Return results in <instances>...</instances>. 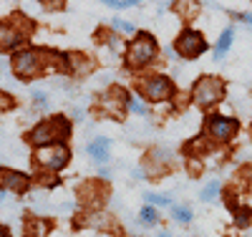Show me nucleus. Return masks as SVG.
I'll return each mask as SVG.
<instances>
[{"label": "nucleus", "mask_w": 252, "mask_h": 237, "mask_svg": "<svg viewBox=\"0 0 252 237\" xmlns=\"http://www.w3.org/2000/svg\"><path fill=\"white\" fill-rule=\"evenodd\" d=\"M159 46H157V40L152 33H139L136 40L129 46V51H126V66H129L131 71L136 68H144L149 61H154Z\"/></svg>", "instance_id": "f257e3e1"}, {"label": "nucleus", "mask_w": 252, "mask_h": 237, "mask_svg": "<svg viewBox=\"0 0 252 237\" xmlns=\"http://www.w3.org/2000/svg\"><path fill=\"white\" fill-rule=\"evenodd\" d=\"M68 134H71V124L66 119L56 116V119H48L43 124H38L33 129V134H31V141L33 144H51L56 139H66Z\"/></svg>", "instance_id": "f03ea898"}, {"label": "nucleus", "mask_w": 252, "mask_h": 237, "mask_svg": "<svg viewBox=\"0 0 252 237\" xmlns=\"http://www.w3.org/2000/svg\"><path fill=\"white\" fill-rule=\"evenodd\" d=\"M222 96H224V81L222 78H217V76L197 78V83H194V101L202 106V109L217 103Z\"/></svg>", "instance_id": "7ed1b4c3"}, {"label": "nucleus", "mask_w": 252, "mask_h": 237, "mask_svg": "<svg viewBox=\"0 0 252 237\" xmlns=\"http://www.w3.org/2000/svg\"><path fill=\"white\" fill-rule=\"evenodd\" d=\"M237 129H240V124H237V119H227V116H209L207 119V124H204V132H207V136L209 139H215L217 144L220 141H229L235 134H237Z\"/></svg>", "instance_id": "20e7f679"}, {"label": "nucleus", "mask_w": 252, "mask_h": 237, "mask_svg": "<svg viewBox=\"0 0 252 237\" xmlns=\"http://www.w3.org/2000/svg\"><path fill=\"white\" fill-rule=\"evenodd\" d=\"M141 91H144V96L149 99V101H166L172 94H174V83L166 78V76H149V78H144L141 83Z\"/></svg>", "instance_id": "39448f33"}, {"label": "nucleus", "mask_w": 252, "mask_h": 237, "mask_svg": "<svg viewBox=\"0 0 252 237\" xmlns=\"http://www.w3.org/2000/svg\"><path fill=\"white\" fill-rule=\"evenodd\" d=\"M174 46H177V53L184 56V58H197V56H202V53L207 51L204 38H202L197 31H192V28L182 31V35L177 38Z\"/></svg>", "instance_id": "423d86ee"}, {"label": "nucleus", "mask_w": 252, "mask_h": 237, "mask_svg": "<svg viewBox=\"0 0 252 237\" xmlns=\"http://www.w3.org/2000/svg\"><path fill=\"white\" fill-rule=\"evenodd\" d=\"M35 162L40 167H46L51 171H58L68 164V149L63 146V144H53L48 149H40V152L35 154Z\"/></svg>", "instance_id": "0eeeda50"}, {"label": "nucleus", "mask_w": 252, "mask_h": 237, "mask_svg": "<svg viewBox=\"0 0 252 237\" xmlns=\"http://www.w3.org/2000/svg\"><path fill=\"white\" fill-rule=\"evenodd\" d=\"M13 68H15L18 76L28 78V76L40 71V56L33 53V51H20V53L13 56Z\"/></svg>", "instance_id": "6e6552de"}, {"label": "nucleus", "mask_w": 252, "mask_h": 237, "mask_svg": "<svg viewBox=\"0 0 252 237\" xmlns=\"http://www.w3.org/2000/svg\"><path fill=\"white\" fill-rule=\"evenodd\" d=\"M0 179H3L5 189H13V192H26L28 187V177L15 174V171H8V169H0Z\"/></svg>", "instance_id": "1a4fd4ad"}, {"label": "nucleus", "mask_w": 252, "mask_h": 237, "mask_svg": "<svg viewBox=\"0 0 252 237\" xmlns=\"http://www.w3.org/2000/svg\"><path fill=\"white\" fill-rule=\"evenodd\" d=\"M89 154L96 159V162H109V139L98 136L96 141L89 144Z\"/></svg>", "instance_id": "9d476101"}, {"label": "nucleus", "mask_w": 252, "mask_h": 237, "mask_svg": "<svg viewBox=\"0 0 252 237\" xmlns=\"http://www.w3.org/2000/svg\"><path fill=\"white\" fill-rule=\"evenodd\" d=\"M124 103H129V99H126L124 89H119V86H116V89H111V91L106 94V106H109V111H111V114H116Z\"/></svg>", "instance_id": "9b49d317"}, {"label": "nucleus", "mask_w": 252, "mask_h": 237, "mask_svg": "<svg viewBox=\"0 0 252 237\" xmlns=\"http://www.w3.org/2000/svg\"><path fill=\"white\" fill-rule=\"evenodd\" d=\"M20 43V35L13 31V28H8V26H0V48H5V51H10V48H15Z\"/></svg>", "instance_id": "f8f14e48"}, {"label": "nucleus", "mask_w": 252, "mask_h": 237, "mask_svg": "<svg viewBox=\"0 0 252 237\" xmlns=\"http://www.w3.org/2000/svg\"><path fill=\"white\" fill-rule=\"evenodd\" d=\"M232 35H235V28H224V31H222V35H220V40H217V48H215V58H217V61L224 58L227 48L232 46Z\"/></svg>", "instance_id": "ddd939ff"}, {"label": "nucleus", "mask_w": 252, "mask_h": 237, "mask_svg": "<svg viewBox=\"0 0 252 237\" xmlns=\"http://www.w3.org/2000/svg\"><path fill=\"white\" fill-rule=\"evenodd\" d=\"M217 195H220V182L212 179V182H209V184L202 189V195H199V197H202V202H212Z\"/></svg>", "instance_id": "4468645a"}, {"label": "nucleus", "mask_w": 252, "mask_h": 237, "mask_svg": "<svg viewBox=\"0 0 252 237\" xmlns=\"http://www.w3.org/2000/svg\"><path fill=\"white\" fill-rule=\"evenodd\" d=\"M232 212H235V222H237L240 227H247V225H250V217H252V212H250L247 207H235Z\"/></svg>", "instance_id": "2eb2a0df"}, {"label": "nucleus", "mask_w": 252, "mask_h": 237, "mask_svg": "<svg viewBox=\"0 0 252 237\" xmlns=\"http://www.w3.org/2000/svg\"><path fill=\"white\" fill-rule=\"evenodd\" d=\"M157 220H159V212L154 207H144L141 209V222L144 225H157Z\"/></svg>", "instance_id": "dca6fc26"}, {"label": "nucleus", "mask_w": 252, "mask_h": 237, "mask_svg": "<svg viewBox=\"0 0 252 237\" xmlns=\"http://www.w3.org/2000/svg\"><path fill=\"white\" fill-rule=\"evenodd\" d=\"M172 217H174L177 222H184V225H187V222H192V212H189L187 207H174V209H172Z\"/></svg>", "instance_id": "f3484780"}, {"label": "nucleus", "mask_w": 252, "mask_h": 237, "mask_svg": "<svg viewBox=\"0 0 252 237\" xmlns=\"http://www.w3.org/2000/svg\"><path fill=\"white\" fill-rule=\"evenodd\" d=\"M126 109H129L131 114H139V116H144L146 114V109H144V103L136 99V96H129V103H126Z\"/></svg>", "instance_id": "a211bd4d"}, {"label": "nucleus", "mask_w": 252, "mask_h": 237, "mask_svg": "<svg viewBox=\"0 0 252 237\" xmlns=\"http://www.w3.org/2000/svg\"><path fill=\"white\" fill-rule=\"evenodd\" d=\"M109 8H134V5H139L136 0H109L106 3Z\"/></svg>", "instance_id": "6ab92c4d"}, {"label": "nucleus", "mask_w": 252, "mask_h": 237, "mask_svg": "<svg viewBox=\"0 0 252 237\" xmlns=\"http://www.w3.org/2000/svg\"><path fill=\"white\" fill-rule=\"evenodd\" d=\"M146 202H149V204H169L172 200H169V197H161V195H152V192H146Z\"/></svg>", "instance_id": "aec40b11"}, {"label": "nucleus", "mask_w": 252, "mask_h": 237, "mask_svg": "<svg viewBox=\"0 0 252 237\" xmlns=\"http://www.w3.org/2000/svg\"><path fill=\"white\" fill-rule=\"evenodd\" d=\"M114 28H119L121 33H136V28L131 23H126V20H114Z\"/></svg>", "instance_id": "412c9836"}, {"label": "nucleus", "mask_w": 252, "mask_h": 237, "mask_svg": "<svg viewBox=\"0 0 252 237\" xmlns=\"http://www.w3.org/2000/svg\"><path fill=\"white\" fill-rule=\"evenodd\" d=\"M10 106H13V99H10L8 94H3V91H0V111H8Z\"/></svg>", "instance_id": "4be33fe9"}, {"label": "nucleus", "mask_w": 252, "mask_h": 237, "mask_svg": "<svg viewBox=\"0 0 252 237\" xmlns=\"http://www.w3.org/2000/svg\"><path fill=\"white\" fill-rule=\"evenodd\" d=\"M0 237H10V232H8V230H5L3 225H0Z\"/></svg>", "instance_id": "5701e85b"}, {"label": "nucleus", "mask_w": 252, "mask_h": 237, "mask_svg": "<svg viewBox=\"0 0 252 237\" xmlns=\"http://www.w3.org/2000/svg\"><path fill=\"white\" fill-rule=\"evenodd\" d=\"M242 20H245V23H250V26H252V13H247V15H242Z\"/></svg>", "instance_id": "b1692460"}, {"label": "nucleus", "mask_w": 252, "mask_h": 237, "mask_svg": "<svg viewBox=\"0 0 252 237\" xmlns=\"http://www.w3.org/2000/svg\"><path fill=\"white\" fill-rule=\"evenodd\" d=\"M159 237H172V235H169V232H161V235H159Z\"/></svg>", "instance_id": "393cba45"}]
</instances>
